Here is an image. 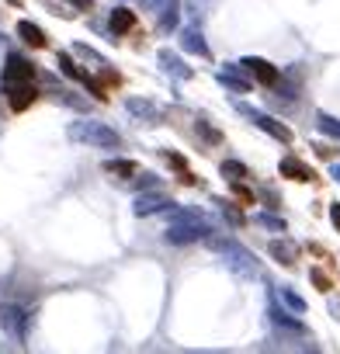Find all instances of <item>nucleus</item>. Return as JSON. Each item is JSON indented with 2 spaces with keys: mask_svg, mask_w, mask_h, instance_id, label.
<instances>
[{
  "mask_svg": "<svg viewBox=\"0 0 340 354\" xmlns=\"http://www.w3.org/2000/svg\"><path fill=\"white\" fill-rule=\"evenodd\" d=\"M8 87V104H11V111H28L35 101H39V87H35V80H21V84H4Z\"/></svg>",
  "mask_w": 340,
  "mask_h": 354,
  "instance_id": "f257e3e1",
  "label": "nucleus"
},
{
  "mask_svg": "<svg viewBox=\"0 0 340 354\" xmlns=\"http://www.w3.org/2000/svg\"><path fill=\"white\" fill-rule=\"evenodd\" d=\"M21 80H35V66L21 56H11V63L4 70V84H21Z\"/></svg>",
  "mask_w": 340,
  "mask_h": 354,
  "instance_id": "f03ea898",
  "label": "nucleus"
},
{
  "mask_svg": "<svg viewBox=\"0 0 340 354\" xmlns=\"http://www.w3.org/2000/svg\"><path fill=\"white\" fill-rule=\"evenodd\" d=\"M18 35H21V39H25L32 49H46V46H49L46 32H42L39 25H32V21H21V25H18Z\"/></svg>",
  "mask_w": 340,
  "mask_h": 354,
  "instance_id": "7ed1b4c3",
  "label": "nucleus"
},
{
  "mask_svg": "<svg viewBox=\"0 0 340 354\" xmlns=\"http://www.w3.org/2000/svg\"><path fill=\"white\" fill-rule=\"evenodd\" d=\"M247 66H250V73L264 84V87H271V84H278V70L271 66V63H264V59H247Z\"/></svg>",
  "mask_w": 340,
  "mask_h": 354,
  "instance_id": "20e7f679",
  "label": "nucleus"
},
{
  "mask_svg": "<svg viewBox=\"0 0 340 354\" xmlns=\"http://www.w3.org/2000/svg\"><path fill=\"white\" fill-rule=\"evenodd\" d=\"M281 174L292 177V181H316V174H312L305 163H299V160H285V163H281Z\"/></svg>",
  "mask_w": 340,
  "mask_h": 354,
  "instance_id": "39448f33",
  "label": "nucleus"
},
{
  "mask_svg": "<svg viewBox=\"0 0 340 354\" xmlns=\"http://www.w3.org/2000/svg\"><path fill=\"white\" fill-rule=\"evenodd\" d=\"M132 25H135V15H132V11H115V15H111V28H115V32H129Z\"/></svg>",
  "mask_w": 340,
  "mask_h": 354,
  "instance_id": "423d86ee",
  "label": "nucleus"
},
{
  "mask_svg": "<svg viewBox=\"0 0 340 354\" xmlns=\"http://www.w3.org/2000/svg\"><path fill=\"white\" fill-rule=\"evenodd\" d=\"M111 174H135V163H108Z\"/></svg>",
  "mask_w": 340,
  "mask_h": 354,
  "instance_id": "0eeeda50",
  "label": "nucleus"
},
{
  "mask_svg": "<svg viewBox=\"0 0 340 354\" xmlns=\"http://www.w3.org/2000/svg\"><path fill=\"white\" fill-rule=\"evenodd\" d=\"M312 278H316V285H319V292H330L333 285H330V278L323 274V271H312Z\"/></svg>",
  "mask_w": 340,
  "mask_h": 354,
  "instance_id": "6e6552de",
  "label": "nucleus"
},
{
  "mask_svg": "<svg viewBox=\"0 0 340 354\" xmlns=\"http://www.w3.org/2000/svg\"><path fill=\"white\" fill-rule=\"evenodd\" d=\"M233 192H236V198H240L243 205H254V195H250L247 188H233Z\"/></svg>",
  "mask_w": 340,
  "mask_h": 354,
  "instance_id": "1a4fd4ad",
  "label": "nucleus"
},
{
  "mask_svg": "<svg viewBox=\"0 0 340 354\" xmlns=\"http://www.w3.org/2000/svg\"><path fill=\"white\" fill-rule=\"evenodd\" d=\"M73 4H77L80 11H91V8H94V0H73Z\"/></svg>",
  "mask_w": 340,
  "mask_h": 354,
  "instance_id": "9d476101",
  "label": "nucleus"
},
{
  "mask_svg": "<svg viewBox=\"0 0 340 354\" xmlns=\"http://www.w3.org/2000/svg\"><path fill=\"white\" fill-rule=\"evenodd\" d=\"M330 216H333V223L340 226V205H333V212H330Z\"/></svg>",
  "mask_w": 340,
  "mask_h": 354,
  "instance_id": "9b49d317",
  "label": "nucleus"
}]
</instances>
